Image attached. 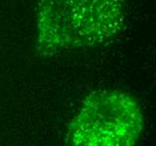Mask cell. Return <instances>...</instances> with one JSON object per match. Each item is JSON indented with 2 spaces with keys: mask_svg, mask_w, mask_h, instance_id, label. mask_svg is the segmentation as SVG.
Here are the masks:
<instances>
[{
  "mask_svg": "<svg viewBox=\"0 0 156 146\" xmlns=\"http://www.w3.org/2000/svg\"><path fill=\"white\" fill-rule=\"evenodd\" d=\"M143 112L122 91L93 92L70 123L66 143L75 146H131L143 130Z\"/></svg>",
  "mask_w": 156,
  "mask_h": 146,
  "instance_id": "2",
  "label": "cell"
},
{
  "mask_svg": "<svg viewBox=\"0 0 156 146\" xmlns=\"http://www.w3.org/2000/svg\"><path fill=\"white\" fill-rule=\"evenodd\" d=\"M124 0H39L36 45L42 55L92 47L117 35Z\"/></svg>",
  "mask_w": 156,
  "mask_h": 146,
  "instance_id": "1",
  "label": "cell"
}]
</instances>
